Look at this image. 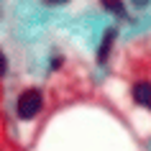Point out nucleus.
<instances>
[{"label": "nucleus", "instance_id": "f257e3e1", "mask_svg": "<svg viewBox=\"0 0 151 151\" xmlns=\"http://www.w3.org/2000/svg\"><path fill=\"white\" fill-rule=\"evenodd\" d=\"M41 108H44V97H41L39 90H26V92H21V97H18V103H16L18 118H23V120L36 118Z\"/></svg>", "mask_w": 151, "mask_h": 151}, {"label": "nucleus", "instance_id": "f03ea898", "mask_svg": "<svg viewBox=\"0 0 151 151\" xmlns=\"http://www.w3.org/2000/svg\"><path fill=\"white\" fill-rule=\"evenodd\" d=\"M131 95H133V103L151 110V82H136L133 90H131Z\"/></svg>", "mask_w": 151, "mask_h": 151}, {"label": "nucleus", "instance_id": "7ed1b4c3", "mask_svg": "<svg viewBox=\"0 0 151 151\" xmlns=\"http://www.w3.org/2000/svg\"><path fill=\"white\" fill-rule=\"evenodd\" d=\"M113 39H115V28H110V31H108V36L103 39V46H100V54H97V59H100V62H105V59H108V54H110V44H113Z\"/></svg>", "mask_w": 151, "mask_h": 151}, {"label": "nucleus", "instance_id": "20e7f679", "mask_svg": "<svg viewBox=\"0 0 151 151\" xmlns=\"http://www.w3.org/2000/svg\"><path fill=\"white\" fill-rule=\"evenodd\" d=\"M103 3L105 10H110L115 16H126V5H123V0H100Z\"/></svg>", "mask_w": 151, "mask_h": 151}, {"label": "nucleus", "instance_id": "39448f33", "mask_svg": "<svg viewBox=\"0 0 151 151\" xmlns=\"http://www.w3.org/2000/svg\"><path fill=\"white\" fill-rule=\"evenodd\" d=\"M5 67H8V62H5V56L0 54V74H5Z\"/></svg>", "mask_w": 151, "mask_h": 151}, {"label": "nucleus", "instance_id": "423d86ee", "mask_svg": "<svg viewBox=\"0 0 151 151\" xmlns=\"http://www.w3.org/2000/svg\"><path fill=\"white\" fill-rule=\"evenodd\" d=\"M44 3H49V5H59V3H67V0H44Z\"/></svg>", "mask_w": 151, "mask_h": 151}]
</instances>
